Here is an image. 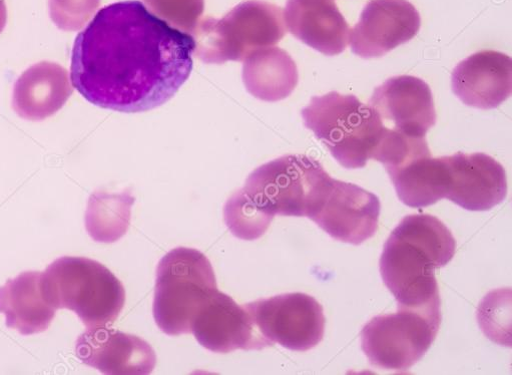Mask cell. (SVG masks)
<instances>
[{
    "label": "cell",
    "instance_id": "1",
    "mask_svg": "<svg viewBox=\"0 0 512 375\" xmlns=\"http://www.w3.org/2000/svg\"><path fill=\"white\" fill-rule=\"evenodd\" d=\"M194 38L152 14L138 0L103 8L78 35L71 80L91 104L121 113L157 109L193 71Z\"/></svg>",
    "mask_w": 512,
    "mask_h": 375
},
{
    "label": "cell",
    "instance_id": "2",
    "mask_svg": "<svg viewBox=\"0 0 512 375\" xmlns=\"http://www.w3.org/2000/svg\"><path fill=\"white\" fill-rule=\"evenodd\" d=\"M451 231L431 215L405 217L387 239L380 258L382 280L398 307L439 309L435 270L454 257Z\"/></svg>",
    "mask_w": 512,
    "mask_h": 375
},
{
    "label": "cell",
    "instance_id": "3",
    "mask_svg": "<svg viewBox=\"0 0 512 375\" xmlns=\"http://www.w3.org/2000/svg\"><path fill=\"white\" fill-rule=\"evenodd\" d=\"M43 291L51 305L74 311L87 328L114 324L126 303L125 287L114 273L85 257L55 260L43 273Z\"/></svg>",
    "mask_w": 512,
    "mask_h": 375
},
{
    "label": "cell",
    "instance_id": "4",
    "mask_svg": "<svg viewBox=\"0 0 512 375\" xmlns=\"http://www.w3.org/2000/svg\"><path fill=\"white\" fill-rule=\"evenodd\" d=\"M301 115L305 127L346 169L364 168L385 131L377 112L352 95L314 97Z\"/></svg>",
    "mask_w": 512,
    "mask_h": 375
},
{
    "label": "cell",
    "instance_id": "5",
    "mask_svg": "<svg viewBox=\"0 0 512 375\" xmlns=\"http://www.w3.org/2000/svg\"><path fill=\"white\" fill-rule=\"evenodd\" d=\"M286 33L284 10L261 0H248L221 20H201L192 36L194 54L211 65L244 62L254 52L277 45Z\"/></svg>",
    "mask_w": 512,
    "mask_h": 375
},
{
    "label": "cell",
    "instance_id": "6",
    "mask_svg": "<svg viewBox=\"0 0 512 375\" xmlns=\"http://www.w3.org/2000/svg\"><path fill=\"white\" fill-rule=\"evenodd\" d=\"M218 291L215 271L202 252L179 247L159 262L153 314L158 327L170 336L191 333V325Z\"/></svg>",
    "mask_w": 512,
    "mask_h": 375
},
{
    "label": "cell",
    "instance_id": "7",
    "mask_svg": "<svg viewBox=\"0 0 512 375\" xmlns=\"http://www.w3.org/2000/svg\"><path fill=\"white\" fill-rule=\"evenodd\" d=\"M330 180L318 161L305 155H287L253 171L242 190L273 217L310 219L320 207Z\"/></svg>",
    "mask_w": 512,
    "mask_h": 375
},
{
    "label": "cell",
    "instance_id": "8",
    "mask_svg": "<svg viewBox=\"0 0 512 375\" xmlns=\"http://www.w3.org/2000/svg\"><path fill=\"white\" fill-rule=\"evenodd\" d=\"M440 309L398 307L397 313L372 318L361 331L362 350L373 366L406 371L434 342Z\"/></svg>",
    "mask_w": 512,
    "mask_h": 375
},
{
    "label": "cell",
    "instance_id": "9",
    "mask_svg": "<svg viewBox=\"0 0 512 375\" xmlns=\"http://www.w3.org/2000/svg\"><path fill=\"white\" fill-rule=\"evenodd\" d=\"M245 307L269 346L278 343L289 350L305 352L316 347L324 337L323 307L308 294H281Z\"/></svg>",
    "mask_w": 512,
    "mask_h": 375
},
{
    "label": "cell",
    "instance_id": "10",
    "mask_svg": "<svg viewBox=\"0 0 512 375\" xmlns=\"http://www.w3.org/2000/svg\"><path fill=\"white\" fill-rule=\"evenodd\" d=\"M380 211L376 195L331 178L320 207L310 219L333 239L360 245L375 235Z\"/></svg>",
    "mask_w": 512,
    "mask_h": 375
},
{
    "label": "cell",
    "instance_id": "11",
    "mask_svg": "<svg viewBox=\"0 0 512 375\" xmlns=\"http://www.w3.org/2000/svg\"><path fill=\"white\" fill-rule=\"evenodd\" d=\"M421 18L408 0H370L349 34L353 54L380 58L417 36Z\"/></svg>",
    "mask_w": 512,
    "mask_h": 375
},
{
    "label": "cell",
    "instance_id": "12",
    "mask_svg": "<svg viewBox=\"0 0 512 375\" xmlns=\"http://www.w3.org/2000/svg\"><path fill=\"white\" fill-rule=\"evenodd\" d=\"M191 332L203 347L215 353L260 350L269 346L245 305H239L219 290L195 316Z\"/></svg>",
    "mask_w": 512,
    "mask_h": 375
},
{
    "label": "cell",
    "instance_id": "13",
    "mask_svg": "<svg viewBox=\"0 0 512 375\" xmlns=\"http://www.w3.org/2000/svg\"><path fill=\"white\" fill-rule=\"evenodd\" d=\"M76 355L83 363L111 375L150 374L157 363L147 341L107 326L87 328L76 341Z\"/></svg>",
    "mask_w": 512,
    "mask_h": 375
},
{
    "label": "cell",
    "instance_id": "14",
    "mask_svg": "<svg viewBox=\"0 0 512 375\" xmlns=\"http://www.w3.org/2000/svg\"><path fill=\"white\" fill-rule=\"evenodd\" d=\"M449 186L446 199L468 211H489L507 196L506 173L500 163L483 153L445 157Z\"/></svg>",
    "mask_w": 512,
    "mask_h": 375
},
{
    "label": "cell",
    "instance_id": "15",
    "mask_svg": "<svg viewBox=\"0 0 512 375\" xmlns=\"http://www.w3.org/2000/svg\"><path fill=\"white\" fill-rule=\"evenodd\" d=\"M454 95L466 106L492 110L512 91V61L494 51L478 52L462 61L451 78Z\"/></svg>",
    "mask_w": 512,
    "mask_h": 375
},
{
    "label": "cell",
    "instance_id": "16",
    "mask_svg": "<svg viewBox=\"0 0 512 375\" xmlns=\"http://www.w3.org/2000/svg\"><path fill=\"white\" fill-rule=\"evenodd\" d=\"M370 106L395 130L425 137L436 124L433 96L427 83L412 76L391 78L374 90Z\"/></svg>",
    "mask_w": 512,
    "mask_h": 375
},
{
    "label": "cell",
    "instance_id": "17",
    "mask_svg": "<svg viewBox=\"0 0 512 375\" xmlns=\"http://www.w3.org/2000/svg\"><path fill=\"white\" fill-rule=\"evenodd\" d=\"M284 18L296 39L325 56L347 48L350 29L334 0H288Z\"/></svg>",
    "mask_w": 512,
    "mask_h": 375
},
{
    "label": "cell",
    "instance_id": "18",
    "mask_svg": "<svg viewBox=\"0 0 512 375\" xmlns=\"http://www.w3.org/2000/svg\"><path fill=\"white\" fill-rule=\"evenodd\" d=\"M69 72L62 66L41 62L16 82L13 109L28 121H44L58 113L73 95Z\"/></svg>",
    "mask_w": 512,
    "mask_h": 375
},
{
    "label": "cell",
    "instance_id": "19",
    "mask_svg": "<svg viewBox=\"0 0 512 375\" xmlns=\"http://www.w3.org/2000/svg\"><path fill=\"white\" fill-rule=\"evenodd\" d=\"M399 200L424 208L446 198L449 186L446 158H432L427 143L386 169Z\"/></svg>",
    "mask_w": 512,
    "mask_h": 375
},
{
    "label": "cell",
    "instance_id": "20",
    "mask_svg": "<svg viewBox=\"0 0 512 375\" xmlns=\"http://www.w3.org/2000/svg\"><path fill=\"white\" fill-rule=\"evenodd\" d=\"M0 313L6 325L29 336L45 332L51 326L57 309L43 291V273L23 272L0 287Z\"/></svg>",
    "mask_w": 512,
    "mask_h": 375
},
{
    "label": "cell",
    "instance_id": "21",
    "mask_svg": "<svg viewBox=\"0 0 512 375\" xmlns=\"http://www.w3.org/2000/svg\"><path fill=\"white\" fill-rule=\"evenodd\" d=\"M299 81L298 69L287 52L270 47L250 55L243 66V82L247 91L264 102L288 98Z\"/></svg>",
    "mask_w": 512,
    "mask_h": 375
},
{
    "label": "cell",
    "instance_id": "22",
    "mask_svg": "<svg viewBox=\"0 0 512 375\" xmlns=\"http://www.w3.org/2000/svg\"><path fill=\"white\" fill-rule=\"evenodd\" d=\"M135 198L129 193L112 195L96 192L91 195L85 215L89 235L100 243H113L128 231L131 208Z\"/></svg>",
    "mask_w": 512,
    "mask_h": 375
},
{
    "label": "cell",
    "instance_id": "23",
    "mask_svg": "<svg viewBox=\"0 0 512 375\" xmlns=\"http://www.w3.org/2000/svg\"><path fill=\"white\" fill-rule=\"evenodd\" d=\"M273 216L261 211L242 189L224 207V220L232 234L242 240L259 239L269 228Z\"/></svg>",
    "mask_w": 512,
    "mask_h": 375
},
{
    "label": "cell",
    "instance_id": "24",
    "mask_svg": "<svg viewBox=\"0 0 512 375\" xmlns=\"http://www.w3.org/2000/svg\"><path fill=\"white\" fill-rule=\"evenodd\" d=\"M144 3L156 17L191 36L205 11V0H144Z\"/></svg>",
    "mask_w": 512,
    "mask_h": 375
},
{
    "label": "cell",
    "instance_id": "25",
    "mask_svg": "<svg viewBox=\"0 0 512 375\" xmlns=\"http://www.w3.org/2000/svg\"><path fill=\"white\" fill-rule=\"evenodd\" d=\"M101 0H50V16L62 31L82 30L96 14Z\"/></svg>",
    "mask_w": 512,
    "mask_h": 375
},
{
    "label": "cell",
    "instance_id": "26",
    "mask_svg": "<svg viewBox=\"0 0 512 375\" xmlns=\"http://www.w3.org/2000/svg\"><path fill=\"white\" fill-rule=\"evenodd\" d=\"M8 23V10L5 0H0V34L4 32Z\"/></svg>",
    "mask_w": 512,
    "mask_h": 375
}]
</instances>
